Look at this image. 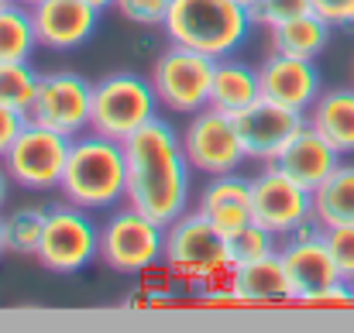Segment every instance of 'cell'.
Masks as SVG:
<instances>
[{"label":"cell","instance_id":"cell-20","mask_svg":"<svg viewBox=\"0 0 354 333\" xmlns=\"http://www.w3.org/2000/svg\"><path fill=\"white\" fill-rule=\"evenodd\" d=\"M261 100V79L258 69L241 62V59H217L214 69V86H210V107L237 117L241 111H248L251 104Z\"/></svg>","mask_w":354,"mask_h":333},{"label":"cell","instance_id":"cell-25","mask_svg":"<svg viewBox=\"0 0 354 333\" xmlns=\"http://www.w3.org/2000/svg\"><path fill=\"white\" fill-rule=\"evenodd\" d=\"M45 220H48V207H14L3 217V230H7V251L10 254H24L35 258L41 234H45Z\"/></svg>","mask_w":354,"mask_h":333},{"label":"cell","instance_id":"cell-3","mask_svg":"<svg viewBox=\"0 0 354 333\" xmlns=\"http://www.w3.org/2000/svg\"><path fill=\"white\" fill-rule=\"evenodd\" d=\"M251 14L237 0H172L165 14V38L196 48L210 59H227L248 41Z\"/></svg>","mask_w":354,"mask_h":333},{"label":"cell","instance_id":"cell-37","mask_svg":"<svg viewBox=\"0 0 354 333\" xmlns=\"http://www.w3.org/2000/svg\"><path fill=\"white\" fill-rule=\"evenodd\" d=\"M237 3H244V7H251V3H254V0H237Z\"/></svg>","mask_w":354,"mask_h":333},{"label":"cell","instance_id":"cell-29","mask_svg":"<svg viewBox=\"0 0 354 333\" xmlns=\"http://www.w3.org/2000/svg\"><path fill=\"white\" fill-rule=\"evenodd\" d=\"M324 237H327V247H330V254H334V261H337L341 278H344L348 285H354V223L327 227Z\"/></svg>","mask_w":354,"mask_h":333},{"label":"cell","instance_id":"cell-27","mask_svg":"<svg viewBox=\"0 0 354 333\" xmlns=\"http://www.w3.org/2000/svg\"><path fill=\"white\" fill-rule=\"evenodd\" d=\"M275 240H279V237H275L272 230H265L261 223H254V220L244 223L241 230L227 234V261H231V268L275 254V251H279Z\"/></svg>","mask_w":354,"mask_h":333},{"label":"cell","instance_id":"cell-31","mask_svg":"<svg viewBox=\"0 0 354 333\" xmlns=\"http://www.w3.org/2000/svg\"><path fill=\"white\" fill-rule=\"evenodd\" d=\"M313 10L334 24V28H354V0H310Z\"/></svg>","mask_w":354,"mask_h":333},{"label":"cell","instance_id":"cell-2","mask_svg":"<svg viewBox=\"0 0 354 333\" xmlns=\"http://www.w3.org/2000/svg\"><path fill=\"white\" fill-rule=\"evenodd\" d=\"M62 200L83 210H114L127 196V155L124 141H114L100 131H83L69 144L62 172Z\"/></svg>","mask_w":354,"mask_h":333},{"label":"cell","instance_id":"cell-5","mask_svg":"<svg viewBox=\"0 0 354 333\" xmlns=\"http://www.w3.org/2000/svg\"><path fill=\"white\" fill-rule=\"evenodd\" d=\"M158 97L148 76L131 73V69H118L107 73L104 79L93 83V120L90 127L114 137V141H127L138 127H145L151 117H158Z\"/></svg>","mask_w":354,"mask_h":333},{"label":"cell","instance_id":"cell-32","mask_svg":"<svg viewBox=\"0 0 354 333\" xmlns=\"http://www.w3.org/2000/svg\"><path fill=\"white\" fill-rule=\"evenodd\" d=\"M24 127H28V113L0 104V158L10 151V144L17 141V134H21Z\"/></svg>","mask_w":354,"mask_h":333},{"label":"cell","instance_id":"cell-4","mask_svg":"<svg viewBox=\"0 0 354 333\" xmlns=\"http://www.w3.org/2000/svg\"><path fill=\"white\" fill-rule=\"evenodd\" d=\"M286 278H289V299L330 306V303H351V285L341 278L337 261L327 247L324 227L313 220L289 234L279 247Z\"/></svg>","mask_w":354,"mask_h":333},{"label":"cell","instance_id":"cell-8","mask_svg":"<svg viewBox=\"0 0 354 333\" xmlns=\"http://www.w3.org/2000/svg\"><path fill=\"white\" fill-rule=\"evenodd\" d=\"M165 265L189 282H214L231 272L227 237L200 210H186L165 227Z\"/></svg>","mask_w":354,"mask_h":333},{"label":"cell","instance_id":"cell-12","mask_svg":"<svg viewBox=\"0 0 354 333\" xmlns=\"http://www.w3.org/2000/svg\"><path fill=\"white\" fill-rule=\"evenodd\" d=\"M31 124L52 127L66 137H76L83 131H90L93 120V83L83 79L80 73L59 69V73H45L38 79V93L35 104L28 111Z\"/></svg>","mask_w":354,"mask_h":333},{"label":"cell","instance_id":"cell-16","mask_svg":"<svg viewBox=\"0 0 354 333\" xmlns=\"http://www.w3.org/2000/svg\"><path fill=\"white\" fill-rule=\"evenodd\" d=\"M237 131H241V141H244V151L251 162H272L275 151L306 124V113L289 111L282 104H272V100H258L251 104L248 111H241L234 117Z\"/></svg>","mask_w":354,"mask_h":333},{"label":"cell","instance_id":"cell-39","mask_svg":"<svg viewBox=\"0 0 354 333\" xmlns=\"http://www.w3.org/2000/svg\"><path fill=\"white\" fill-rule=\"evenodd\" d=\"M351 303H354V285H351Z\"/></svg>","mask_w":354,"mask_h":333},{"label":"cell","instance_id":"cell-18","mask_svg":"<svg viewBox=\"0 0 354 333\" xmlns=\"http://www.w3.org/2000/svg\"><path fill=\"white\" fill-rule=\"evenodd\" d=\"M196 210L214 223L224 237L251 223V179L241 172L210 175L200 189Z\"/></svg>","mask_w":354,"mask_h":333},{"label":"cell","instance_id":"cell-14","mask_svg":"<svg viewBox=\"0 0 354 333\" xmlns=\"http://www.w3.org/2000/svg\"><path fill=\"white\" fill-rule=\"evenodd\" d=\"M104 10H97L86 0H38L31 7V21H35V35L41 48L52 52H69L80 48L83 41H90V35L97 31Z\"/></svg>","mask_w":354,"mask_h":333},{"label":"cell","instance_id":"cell-34","mask_svg":"<svg viewBox=\"0 0 354 333\" xmlns=\"http://www.w3.org/2000/svg\"><path fill=\"white\" fill-rule=\"evenodd\" d=\"M7 254V230H3V213H0V258Z\"/></svg>","mask_w":354,"mask_h":333},{"label":"cell","instance_id":"cell-21","mask_svg":"<svg viewBox=\"0 0 354 333\" xmlns=\"http://www.w3.org/2000/svg\"><path fill=\"white\" fill-rule=\"evenodd\" d=\"M330 31L334 24H327L317 10H306V14H296L268 28V41H272V52L296 55V59H317L330 45Z\"/></svg>","mask_w":354,"mask_h":333},{"label":"cell","instance_id":"cell-22","mask_svg":"<svg viewBox=\"0 0 354 333\" xmlns=\"http://www.w3.org/2000/svg\"><path fill=\"white\" fill-rule=\"evenodd\" d=\"M313 131H320L341 155H354V90H327L306 111Z\"/></svg>","mask_w":354,"mask_h":333},{"label":"cell","instance_id":"cell-36","mask_svg":"<svg viewBox=\"0 0 354 333\" xmlns=\"http://www.w3.org/2000/svg\"><path fill=\"white\" fill-rule=\"evenodd\" d=\"M17 3H24V7H35V3H38V0H17Z\"/></svg>","mask_w":354,"mask_h":333},{"label":"cell","instance_id":"cell-24","mask_svg":"<svg viewBox=\"0 0 354 333\" xmlns=\"http://www.w3.org/2000/svg\"><path fill=\"white\" fill-rule=\"evenodd\" d=\"M38 48L31 7L10 0L0 7V62H28Z\"/></svg>","mask_w":354,"mask_h":333},{"label":"cell","instance_id":"cell-9","mask_svg":"<svg viewBox=\"0 0 354 333\" xmlns=\"http://www.w3.org/2000/svg\"><path fill=\"white\" fill-rule=\"evenodd\" d=\"M93 258H100V227L90 220V210L69 200L48 207V220H45V234H41L35 261L45 272L76 275Z\"/></svg>","mask_w":354,"mask_h":333},{"label":"cell","instance_id":"cell-35","mask_svg":"<svg viewBox=\"0 0 354 333\" xmlns=\"http://www.w3.org/2000/svg\"><path fill=\"white\" fill-rule=\"evenodd\" d=\"M86 3H93L97 10H111V7H114L118 0H86Z\"/></svg>","mask_w":354,"mask_h":333},{"label":"cell","instance_id":"cell-7","mask_svg":"<svg viewBox=\"0 0 354 333\" xmlns=\"http://www.w3.org/2000/svg\"><path fill=\"white\" fill-rule=\"evenodd\" d=\"M100 261L120 275H141L165 261V227L134 207H118L100 223Z\"/></svg>","mask_w":354,"mask_h":333},{"label":"cell","instance_id":"cell-13","mask_svg":"<svg viewBox=\"0 0 354 333\" xmlns=\"http://www.w3.org/2000/svg\"><path fill=\"white\" fill-rule=\"evenodd\" d=\"M251 220L275 237H289L299 227L313 223V193L265 162L251 179Z\"/></svg>","mask_w":354,"mask_h":333},{"label":"cell","instance_id":"cell-30","mask_svg":"<svg viewBox=\"0 0 354 333\" xmlns=\"http://www.w3.org/2000/svg\"><path fill=\"white\" fill-rule=\"evenodd\" d=\"M169 3L172 0H118L114 10H118L124 21H131V24L162 28L165 24V14H169Z\"/></svg>","mask_w":354,"mask_h":333},{"label":"cell","instance_id":"cell-23","mask_svg":"<svg viewBox=\"0 0 354 333\" xmlns=\"http://www.w3.org/2000/svg\"><path fill=\"white\" fill-rule=\"evenodd\" d=\"M313 220L327 227L354 223V165L341 162L317 189H313Z\"/></svg>","mask_w":354,"mask_h":333},{"label":"cell","instance_id":"cell-15","mask_svg":"<svg viewBox=\"0 0 354 333\" xmlns=\"http://www.w3.org/2000/svg\"><path fill=\"white\" fill-rule=\"evenodd\" d=\"M258 79H261V97L272 104H282L289 111L306 113L320 90V73L313 66V59H296V55H282L272 52L261 66H258Z\"/></svg>","mask_w":354,"mask_h":333},{"label":"cell","instance_id":"cell-10","mask_svg":"<svg viewBox=\"0 0 354 333\" xmlns=\"http://www.w3.org/2000/svg\"><path fill=\"white\" fill-rule=\"evenodd\" d=\"M69 144H73V137L28 120V127L17 134V141L3 155L10 182L28 189V193L59 189L62 172H66V158H69Z\"/></svg>","mask_w":354,"mask_h":333},{"label":"cell","instance_id":"cell-11","mask_svg":"<svg viewBox=\"0 0 354 333\" xmlns=\"http://www.w3.org/2000/svg\"><path fill=\"white\" fill-rule=\"evenodd\" d=\"M183 148L186 158L193 165L196 175H224L237 172L248 162L237 120L231 113L217 111V107H203V111L189 113L186 127H183Z\"/></svg>","mask_w":354,"mask_h":333},{"label":"cell","instance_id":"cell-38","mask_svg":"<svg viewBox=\"0 0 354 333\" xmlns=\"http://www.w3.org/2000/svg\"><path fill=\"white\" fill-rule=\"evenodd\" d=\"M7 3H10V0H0V7H7Z\"/></svg>","mask_w":354,"mask_h":333},{"label":"cell","instance_id":"cell-17","mask_svg":"<svg viewBox=\"0 0 354 333\" xmlns=\"http://www.w3.org/2000/svg\"><path fill=\"white\" fill-rule=\"evenodd\" d=\"M268 165H275L279 172H286L289 179H296L303 189H317L337 165H341V151L320 134V131H313L310 127V120L275 151V158L268 162Z\"/></svg>","mask_w":354,"mask_h":333},{"label":"cell","instance_id":"cell-26","mask_svg":"<svg viewBox=\"0 0 354 333\" xmlns=\"http://www.w3.org/2000/svg\"><path fill=\"white\" fill-rule=\"evenodd\" d=\"M38 73L31 62H0V104L28 113L38 93Z\"/></svg>","mask_w":354,"mask_h":333},{"label":"cell","instance_id":"cell-33","mask_svg":"<svg viewBox=\"0 0 354 333\" xmlns=\"http://www.w3.org/2000/svg\"><path fill=\"white\" fill-rule=\"evenodd\" d=\"M7 189H10V175H7V165H3V158H0V213H3V207H7Z\"/></svg>","mask_w":354,"mask_h":333},{"label":"cell","instance_id":"cell-28","mask_svg":"<svg viewBox=\"0 0 354 333\" xmlns=\"http://www.w3.org/2000/svg\"><path fill=\"white\" fill-rule=\"evenodd\" d=\"M306 10H313L310 0H254L248 7L251 21L265 24V28H275V24H282V21H289L296 14H306Z\"/></svg>","mask_w":354,"mask_h":333},{"label":"cell","instance_id":"cell-1","mask_svg":"<svg viewBox=\"0 0 354 333\" xmlns=\"http://www.w3.org/2000/svg\"><path fill=\"white\" fill-rule=\"evenodd\" d=\"M127 155V196L124 203L145 217L169 227L189 210L193 200V165L183 148V131L165 117H151L124 141Z\"/></svg>","mask_w":354,"mask_h":333},{"label":"cell","instance_id":"cell-6","mask_svg":"<svg viewBox=\"0 0 354 333\" xmlns=\"http://www.w3.org/2000/svg\"><path fill=\"white\" fill-rule=\"evenodd\" d=\"M214 69H217V59H210L196 48L169 41V48L151 62L148 79L155 86V97H158L162 111L189 117V113L210 107Z\"/></svg>","mask_w":354,"mask_h":333},{"label":"cell","instance_id":"cell-19","mask_svg":"<svg viewBox=\"0 0 354 333\" xmlns=\"http://www.w3.org/2000/svg\"><path fill=\"white\" fill-rule=\"evenodd\" d=\"M227 296L241 303H282L289 299V278L279 251L248 265H234L227 272Z\"/></svg>","mask_w":354,"mask_h":333}]
</instances>
